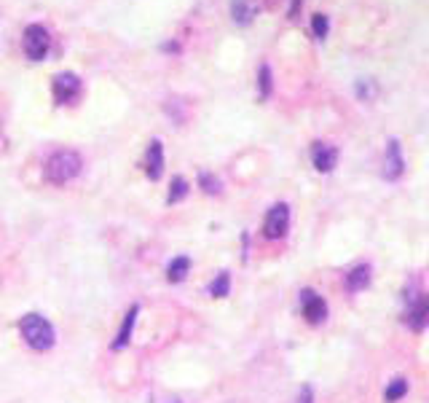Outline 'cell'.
I'll return each instance as SVG.
<instances>
[{
  "label": "cell",
  "mask_w": 429,
  "mask_h": 403,
  "mask_svg": "<svg viewBox=\"0 0 429 403\" xmlns=\"http://www.w3.org/2000/svg\"><path fill=\"white\" fill-rule=\"evenodd\" d=\"M49 32H46V27L41 25H30L25 30V35H22V49H25L27 59H32V62H41L49 54Z\"/></svg>",
  "instance_id": "cell-3"
},
{
  "label": "cell",
  "mask_w": 429,
  "mask_h": 403,
  "mask_svg": "<svg viewBox=\"0 0 429 403\" xmlns=\"http://www.w3.org/2000/svg\"><path fill=\"white\" fill-rule=\"evenodd\" d=\"M373 95H376V83L370 81V78H362V81H357V97L359 100H373Z\"/></svg>",
  "instance_id": "cell-21"
},
{
  "label": "cell",
  "mask_w": 429,
  "mask_h": 403,
  "mask_svg": "<svg viewBox=\"0 0 429 403\" xmlns=\"http://www.w3.org/2000/svg\"><path fill=\"white\" fill-rule=\"evenodd\" d=\"M405 323L413 331H424L429 326V293H419L416 299H410L408 312H405Z\"/></svg>",
  "instance_id": "cell-7"
},
{
  "label": "cell",
  "mask_w": 429,
  "mask_h": 403,
  "mask_svg": "<svg viewBox=\"0 0 429 403\" xmlns=\"http://www.w3.org/2000/svg\"><path fill=\"white\" fill-rule=\"evenodd\" d=\"M137 315H140V304H132L127 309V315H124V320H121V328H118L116 339L110 342V350H113V353H121V350L129 347L132 333H134V326H137Z\"/></svg>",
  "instance_id": "cell-8"
},
{
  "label": "cell",
  "mask_w": 429,
  "mask_h": 403,
  "mask_svg": "<svg viewBox=\"0 0 429 403\" xmlns=\"http://www.w3.org/2000/svg\"><path fill=\"white\" fill-rule=\"evenodd\" d=\"M301 312L308 326H320V323L328 320V304H325V299H322L317 291H311V288H306L301 293Z\"/></svg>",
  "instance_id": "cell-5"
},
{
  "label": "cell",
  "mask_w": 429,
  "mask_h": 403,
  "mask_svg": "<svg viewBox=\"0 0 429 403\" xmlns=\"http://www.w3.org/2000/svg\"><path fill=\"white\" fill-rule=\"evenodd\" d=\"M207 291H209L212 299H226L228 293H231V275H228V272H220L218 277L209 282Z\"/></svg>",
  "instance_id": "cell-15"
},
{
  "label": "cell",
  "mask_w": 429,
  "mask_h": 403,
  "mask_svg": "<svg viewBox=\"0 0 429 403\" xmlns=\"http://www.w3.org/2000/svg\"><path fill=\"white\" fill-rule=\"evenodd\" d=\"M301 8H303V0H293V3H290V19H298Z\"/></svg>",
  "instance_id": "cell-23"
},
{
  "label": "cell",
  "mask_w": 429,
  "mask_h": 403,
  "mask_svg": "<svg viewBox=\"0 0 429 403\" xmlns=\"http://www.w3.org/2000/svg\"><path fill=\"white\" fill-rule=\"evenodd\" d=\"M287 228H290V207L284 202H279L269 210V215L263 221V234L269 239H282L287 234Z\"/></svg>",
  "instance_id": "cell-6"
},
{
  "label": "cell",
  "mask_w": 429,
  "mask_h": 403,
  "mask_svg": "<svg viewBox=\"0 0 429 403\" xmlns=\"http://www.w3.org/2000/svg\"><path fill=\"white\" fill-rule=\"evenodd\" d=\"M328 30H330V22L325 14H314L311 17V32H314L317 41H325L328 38Z\"/></svg>",
  "instance_id": "cell-20"
},
{
  "label": "cell",
  "mask_w": 429,
  "mask_h": 403,
  "mask_svg": "<svg viewBox=\"0 0 429 403\" xmlns=\"http://www.w3.org/2000/svg\"><path fill=\"white\" fill-rule=\"evenodd\" d=\"M368 285H370V266H368V264H359V266H354L352 272L346 275V291H349V293L365 291Z\"/></svg>",
  "instance_id": "cell-12"
},
{
  "label": "cell",
  "mask_w": 429,
  "mask_h": 403,
  "mask_svg": "<svg viewBox=\"0 0 429 403\" xmlns=\"http://www.w3.org/2000/svg\"><path fill=\"white\" fill-rule=\"evenodd\" d=\"M19 333L25 339V344L35 353H49L56 344V331L49 320L38 312H27L19 317Z\"/></svg>",
  "instance_id": "cell-1"
},
{
  "label": "cell",
  "mask_w": 429,
  "mask_h": 403,
  "mask_svg": "<svg viewBox=\"0 0 429 403\" xmlns=\"http://www.w3.org/2000/svg\"><path fill=\"white\" fill-rule=\"evenodd\" d=\"M231 14H233L236 25H250L255 17V6H250L247 0H233L231 3Z\"/></svg>",
  "instance_id": "cell-14"
},
{
  "label": "cell",
  "mask_w": 429,
  "mask_h": 403,
  "mask_svg": "<svg viewBox=\"0 0 429 403\" xmlns=\"http://www.w3.org/2000/svg\"><path fill=\"white\" fill-rule=\"evenodd\" d=\"M335 161H338V148H333V146L322 143V140H317V143L311 146V164H314L320 173H330V170L335 167Z\"/></svg>",
  "instance_id": "cell-11"
},
{
  "label": "cell",
  "mask_w": 429,
  "mask_h": 403,
  "mask_svg": "<svg viewBox=\"0 0 429 403\" xmlns=\"http://www.w3.org/2000/svg\"><path fill=\"white\" fill-rule=\"evenodd\" d=\"M199 186H202L204 194H209V197H215V194H220V180L212 175V173H199Z\"/></svg>",
  "instance_id": "cell-19"
},
{
  "label": "cell",
  "mask_w": 429,
  "mask_h": 403,
  "mask_svg": "<svg viewBox=\"0 0 429 403\" xmlns=\"http://www.w3.org/2000/svg\"><path fill=\"white\" fill-rule=\"evenodd\" d=\"M188 197V180L182 175L172 177V183H169V197H167V204H177V202H182Z\"/></svg>",
  "instance_id": "cell-16"
},
{
  "label": "cell",
  "mask_w": 429,
  "mask_h": 403,
  "mask_svg": "<svg viewBox=\"0 0 429 403\" xmlns=\"http://www.w3.org/2000/svg\"><path fill=\"white\" fill-rule=\"evenodd\" d=\"M51 95H54L56 105L76 102L78 95H81V78L76 73H59V76H54V81H51Z\"/></svg>",
  "instance_id": "cell-4"
},
{
  "label": "cell",
  "mask_w": 429,
  "mask_h": 403,
  "mask_svg": "<svg viewBox=\"0 0 429 403\" xmlns=\"http://www.w3.org/2000/svg\"><path fill=\"white\" fill-rule=\"evenodd\" d=\"M258 86H260V100H269L271 97V89H274V76H271V68L269 65H260L258 68Z\"/></svg>",
  "instance_id": "cell-17"
},
{
  "label": "cell",
  "mask_w": 429,
  "mask_h": 403,
  "mask_svg": "<svg viewBox=\"0 0 429 403\" xmlns=\"http://www.w3.org/2000/svg\"><path fill=\"white\" fill-rule=\"evenodd\" d=\"M81 167H83V159L78 151L70 148H62V151L51 153L46 159V167H43V177L51 186H65L70 180H76L81 175Z\"/></svg>",
  "instance_id": "cell-2"
},
{
  "label": "cell",
  "mask_w": 429,
  "mask_h": 403,
  "mask_svg": "<svg viewBox=\"0 0 429 403\" xmlns=\"http://www.w3.org/2000/svg\"><path fill=\"white\" fill-rule=\"evenodd\" d=\"M405 170V159H403V146L397 137L389 140L386 146V159H384V177L386 180H397Z\"/></svg>",
  "instance_id": "cell-9"
},
{
  "label": "cell",
  "mask_w": 429,
  "mask_h": 403,
  "mask_svg": "<svg viewBox=\"0 0 429 403\" xmlns=\"http://www.w3.org/2000/svg\"><path fill=\"white\" fill-rule=\"evenodd\" d=\"M405 393H408V382H405L403 377H397V379H392V382H389V387H386L384 398H386V403H395V401H400Z\"/></svg>",
  "instance_id": "cell-18"
},
{
  "label": "cell",
  "mask_w": 429,
  "mask_h": 403,
  "mask_svg": "<svg viewBox=\"0 0 429 403\" xmlns=\"http://www.w3.org/2000/svg\"><path fill=\"white\" fill-rule=\"evenodd\" d=\"M314 401V390L308 387V384H303L301 387V398H298V403H311Z\"/></svg>",
  "instance_id": "cell-22"
},
{
  "label": "cell",
  "mask_w": 429,
  "mask_h": 403,
  "mask_svg": "<svg viewBox=\"0 0 429 403\" xmlns=\"http://www.w3.org/2000/svg\"><path fill=\"white\" fill-rule=\"evenodd\" d=\"M143 170L151 180H158L164 175V146H161V140H151L145 159H143Z\"/></svg>",
  "instance_id": "cell-10"
},
{
  "label": "cell",
  "mask_w": 429,
  "mask_h": 403,
  "mask_svg": "<svg viewBox=\"0 0 429 403\" xmlns=\"http://www.w3.org/2000/svg\"><path fill=\"white\" fill-rule=\"evenodd\" d=\"M188 272H191V258L188 255H177L169 261V266H167V279L177 285V282H182V279L188 277Z\"/></svg>",
  "instance_id": "cell-13"
}]
</instances>
